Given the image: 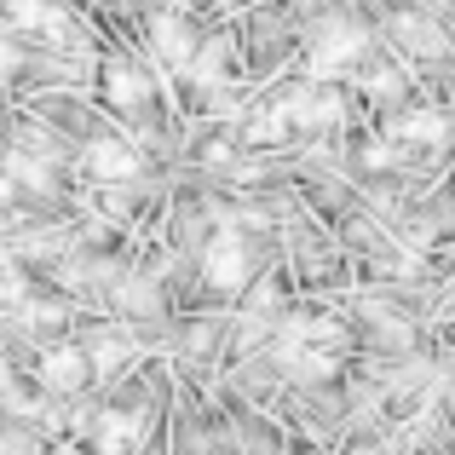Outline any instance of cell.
Masks as SVG:
<instances>
[{"label": "cell", "mask_w": 455, "mask_h": 455, "mask_svg": "<svg viewBox=\"0 0 455 455\" xmlns=\"http://www.w3.org/2000/svg\"><path fill=\"white\" fill-rule=\"evenodd\" d=\"M81 357H87V369H99V375H116V369L133 357V346H127L122 334H92V346Z\"/></svg>", "instance_id": "10"}, {"label": "cell", "mask_w": 455, "mask_h": 455, "mask_svg": "<svg viewBox=\"0 0 455 455\" xmlns=\"http://www.w3.org/2000/svg\"><path fill=\"white\" fill-rule=\"evenodd\" d=\"M6 173H12V179H23V185H52V156L12 150V156H6Z\"/></svg>", "instance_id": "11"}, {"label": "cell", "mask_w": 455, "mask_h": 455, "mask_svg": "<svg viewBox=\"0 0 455 455\" xmlns=\"http://www.w3.org/2000/svg\"><path fill=\"white\" fill-rule=\"evenodd\" d=\"M202 277L213 283V289H225V294H236V289H248V277H254V259H248V243L236 231H220L208 248H202Z\"/></svg>", "instance_id": "2"}, {"label": "cell", "mask_w": 455, "mask_h": 455, "mask_svg": "<svg viewBox=\"0 0 455 455\" xmlns=\"http://www.w3.org/2000/svg\"><path fill=\"white\" fill-rule=\"evenodd\" d=\"M289 133V122H283V110H259L254 122H248V139H259V145H266V139H283Z\"/></svg>", "instance_id": "15"}, {"label": "cell", "mask_w": 455, "mask_h": 455, "mask_svg": "<svg viewBox=\"0 0 455 455\" xmlns=\"http://www.w3.org/2000/svg\"><path fill=\"white\" fill-rule=\"evenodd\" d=\"M352 455H387V450H375V444H369V450H352Z\"/></svg>", "instance_id": "23"}, {"label": "cell", "mask_w": 455, "mask_h": 455, "mask_svg": "<svg viewBox=\"0 0 455 455\" xmlns=\"http://www.w3.org/2000/svg\"><path fill=\"white\" fill-rule=\"evenodd\" d=\"M271 306H277V289H271V283H259V289H254V311H271Z\"/></svg>", "instance_id": "21"}, {"label": "cell", "mask_w": 455, "mask_h": 455, "mask_svg": "<svg viewBox=\"0 0 455 455\" xmlns=\"http://www.w3.org/2000/svg\"><path fill=\"white\" fill-rule=\"evenodd\" d=\"M277 110H283V122H289V127L334 133V127H340V116H346V104H340V92H311V87H300V92H289Z\"/></svg>", "instance_id": "3"}, {"label": "cell", "mask_w": 455, "mask_h": 455, "mask_svg": "<svg viewBox=\"0 0 455 455\" xmlns=\"http://www.w3.org/2000/svg\"><path fill=\"white\" fill-rule=\"evenodd\" d=\"M357 58H363V29L346 23V18H323L317 35H311V58H306L311 76L329 81V76H340L346 64H357Z\"/></svg>", "instance_id": "1"}, {"label": "cell", "mask_w": 455, "mask_h": 455, "mask_svg": "<svg viewBox=\"0 0 455 455\" xmlns=\"http://www.w3.org/2000/svg\"><path fill=\"white\" fill-rule=\"evenodd\" d=\"M23 317H29V323H35V329H52V323H58V317H64V306H52V300H46V306H41V300H35V306H23Z\"/></svg>", "instance_id": "17"}, {"label": "cell", "mask_w": 455, "mask_h": 455, "mask_svg": "<svg viewBox=\"0 0 455 455\" xmlns=\"http://www.w3.org/2000/svg\"><path fill=\"white\" fill-rule=\"evenodd\" d=\"M104 92H110V104H122V110H139V104L150 99V76L133 58H110V64H104Z\"/></svg>", "instance_id": "6"}, {"label": "cell", "mask_w": 455, "mask_h": 455, "mask_svg": "<svg viewBox=\"0 0 455 455\" xmlns=\"http://www.w3.org/2000/svg\"><path fill=\"white\" fill-rule=\"evenodd\" d=\"M18 294H23V283H18V277H0V300H18Z\"/></svg>", "instance_id": "22"}, {"label": "cell", "mask_w": 455, "mask_h": 455, "mask_svg": "<svg viewBox=\"0 0 455 455\" xmlns=\"http://www.w3.org/2000/svg\"><path fill=\"white\" fill-rule=\"evenodd\" d=\"M150 41H156V52H162V64H173V69H190V58H196V35L179 18H156Z\"/></svg>", "instance_id": "8"}, {"label": "cell", "mask_w": 455, "mask_h": 455, "mask_svg": "<svg viewBox=\"0 0 455 455\" xmlns=\"http://www.w3.org/2000/svg\"><path fill=\"white\" fill-rule=\"evenodd\" d=\"M150 421L145 410H104L99 421H92V444H99V455H133L139 444H145Z\"/></svg>", "instance_id": "4"}, {"label": "cell", "mask_w": 455, "mask_h": 455, "mask_svg": "<svg viewBox=\"0 0 455 455\" xmlns=\"http://www.w3.org/2000/svg\"><path fill=\"white\" fill-rule=\"evenodd\" d=\"M18 76V46H6L0 41V92H6V81Z\"/></svg>", "instance_id": "19"}, {"label": "cell", "mask_w": 455, "mask_h": 455, "mask_svg": "<svg viewBox=\"0 0 455 455\" xmlns=\"http://www.w3.org/2000/svg\"><path fill=\"white\" fill-rule=\"evenodd\" d=\"M87 167L116 185V179H139L145 162H139V150L127 145V139H99V145H87Z\"/></svg>", "instance_id": "7"}, {"label": "cell", "mask_w": 455, "mask_h": 455, "mask_svg": "<svg viewBox=\"0 0 455 455\" xmlns=\"http://www.w3.org/2000/svg\"><path fill=\"white\" fill-rule=\"evenodd\" d=\"M444 133H450V122L438 110H403L398 122H392V139H398V145H444Z\"/></svg>", "instance_id": "9"}, {"label": "cell", "mask_w": 455, "mask_h": 455, "mask_svg": "<svg viewBox=\"0 0 455 455\" xmlns=\"http://www.w3.org/2000/svg\"><path fill=\"white\" fill-rule=\"evenodd\" d=\"M415 455H421V450H415Z\"/></svg>", "instance_id": "24"}, {"label": "cell", "mask_w": 455, "mask_h": 455, "mask_svg": "<svg viewBox=\"0 0 455 455\" xmlns=\"http://www.w3.org/2000/svg\"><path fill=\"white\" fill-rule=\"evenodd\" d=\"M392 156H398V150H392V145H375V150L363 156V167H392Z\"/></svg>", "instance_id": "20"}, {"label": "cell", "mask_w": 455, "mask_h": 455, "mask_svg": "<svg viewBox=\"0 0 455 455\" xmlns=\"http://www.w3.org/2000/svg\"><path fill=\"white\" fill-rule=\"evenodd\" d=\"M0 455H35V438H29V433H12V427H0Z\"/></svg>", "instance_id": "16"}, {"label": "cell", "mask_w": 455, "mask_h": 455, "mask_svg": "<svg viewBox=\"0 0 455 455\" xmlns=\"http://www.w3.org/2000/svg\"><path fill=\"white\" fill-rule=\"evenodd\" d=\"M12 23L41 29V23H52V6H46V0H12Z\"/></svg>", "instance_id": "14"}, {"label": "cell", "mask_w": 455, "mask_h": 455, "mask_svg": "<svg viewBox=\"0 0 455 455\" xmlns=\"http://www.w3.org/2000/svg\"><path fill=\"white\" fill-rule=\"evenodd\" d=\"M398 41H410V52H444V35L427 18H398Z\"/></svg>", "instance_id": "13"}, {"label": "cell", "mask_w": 455, "mask_h": 455, "mask_svg": "<svg viewBox=\"0 0 455 455\" xmlns=\"http://www.w3.org/2000/svg\"><path fill=\"white\" fill-rule=\"evenodd\" d=\"M87 357H81V346H52V352L41 357V387L46 392H81L87 387Z\"/></svg>", "instance_id": "5"}, {"label": "cell", "mask_w": 455, "mask_h": 455, "mask_svg": "<svg viewBox=\"0 0 455 455\" xmlns=\"http://www.w3.org/2000/svg\"><path fill=\"white\" fill-rule=\"evenodd\" d=\"M398 87H403V81L392 76V69H380V76H369V87H363V92H369V99H392Z\"/></svg>", "instance_id": "18"}, {"label": "cell", "mask_w": 455, "mask_h": 455, "mask_svg": "<svg viewBox=\"0 0 455 455\" xmlns=\"http://www.w3.org/2000/svg\"><path fill=\"white\" fill-rule=\"evenodd\" d=\"M116 306H122V311H139V317H150V311L162 306V294H156L150 277H133V283H122V289H116Z\"/></svg>", "instance_id": "12"}]
</instances>
